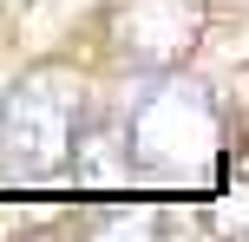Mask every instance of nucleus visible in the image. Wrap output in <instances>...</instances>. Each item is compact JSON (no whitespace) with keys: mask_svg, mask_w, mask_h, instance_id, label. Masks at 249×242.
<instances>
[{"mask_svg":"<svg viewBox=\"0 0 249 242\" xmlns=\"http://www.w3.org/2000/svg\"><path fill=\"white\" fill-rule=\"evenodd\" d=\"M197 0H131V7L118 13V52L124 59H138L144 72H164L171 59H184L190 46H197Z\"/></svg>","mask_w":249,"mask_h":242,"instance_id":"7ed1b4c3","label":"nucleus"},{"mask_svg":"<svg viewBox=\"0 0 249 242\" xmlns=\"http://www.w3.org/2000/svg\"><path fill=\"white\" fill-rule=\"evenodd\" d=\"M223 151V112L197 79L151 72L124 98V157L138 177H203Z\"/></svg>","mask_w":249,"mask_h":242,"instance_id":"f257e3e1","label":"nucleus"},{"mask_svg":"<svg viewBox=\"0 0 249 242\" xmlns=\"http://www.w3.org/2000/svg\"><path fill=\"white\" fill-rule=\"evenodd\" d=\"M86 118V92L66 72H26L0 105V170L13 183H39L66 170Z\"/></svg>","mask_w":249,"mask_h":242,"instance_id":"f03ea898","label":"nucleus"}]
</instances>
